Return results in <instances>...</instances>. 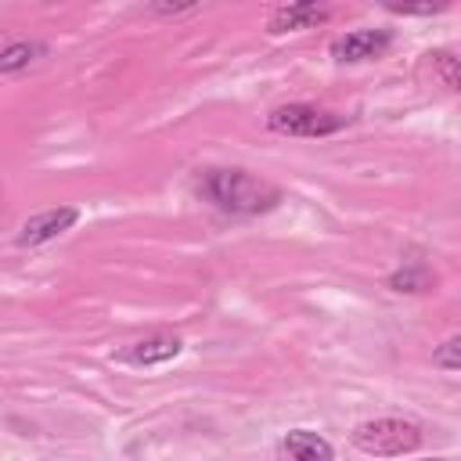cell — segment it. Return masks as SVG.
I'll use <instances>...</instances> for the list:
<instances>
[{
	"instance_id": "3",
	"label": "cell",
	"mask_w": 461,
	"mask_h": 461,
	"mask_svg": "<svg viewBox=\"0 0 461 461\" xmlns=\"http://www.w3.org/2000/svg\"><path fill=\"white\" fill-rule=\"evenodd\" d=\"M267 122H270L274 133H288V137H324V133H335L346 119H342V115H331V112H321V108H313V104H285V108H274Z\"/></svg>"
},
{
	"instance_id": "13",
	"label": "cell",
	"mask_w": 461,
	"mask_h": 461,
	"mask_svg": "<svg viewBox=\"0 0 461 461\" xmlns=\"http://www.w3.org/2000/svg\"><path fill=\"white\" fill-rule=\"evenodd\" d=\"M429 461H450V457H429Z\"/></svg>"
},
{
	"instance_id": "5",
	"label": "cell",
	"mask_w": 461,
	"mask_h": 461,
	"mask_svg": "<svg viewBox=\"0 0 461 461\" xmlns=\"http://www.w3.org/2000/svg\"><path fill=\"white\" fill-rule=\"evenodd\" d=\"M389 32L385 29H357V32H346L331 43V54L339 61H367V58H378L385 47H389Z\"/></svg>"
},
{
	"instance_id": "1",
	"label": "cell",
	"mask_w": 461,
	"mask_h": 461,
	"mask_svg": "<svg viewBox=\"0 0 461 461\" xmlns=\"http://www.w3.org/2000/svg\"><path fill=\"white\" fill-rule=\"evenodd\" d=\"M202 194L227 212H267L281 202V187L245 169H205Z\"/></svg>"
},
{
	"instance_id": "12",
	"label": "cell",
	"mask_w": 461,
	"mask_h": 461,
	"mask_svg": "<svg viewBox=\"0 0 461 461\" xmlns=\"http://www.w3.org/2000/svg\"><path fill=\"white\" fill-rule=\"evenodd\" d=\"M432 61L443 68V76H447V86H450V90H457V65H454V58H450L447 50H436V54H432Z\"/></svg>"
},
{
	"instance_id": "7",
	"label": "cell",
	"mask_w": 461,
	"mask_h": 461,
	"mask_svg": "<svg viewBox=\"0 0 461 461\" xmlns=\"http://www.w3.org/2000/svg\"><path fill=\"white\" fill-rule=\"evenodd\" d=\"M285 450H288L292 461H331L335 457L331 454V443L324 436L310 432V429H292L285 436Z\"/></svg>"
},
{
	"instance_id": "8",
	"label": "cell",
	"mask_w": 461,
	"mask_h": 461,
	"mask_svg": "<svg viewBox=\"0 0 461 461\" xmlns=\"http://www.w3.org/2000/svg\"><path fill=\"white\" fill-rule=\"evenodd\" d=\"M180 353V339L173 335H155V339H144L130 349V360L133 364H162V360H173Z\"/></svg>"
},
{
	"instance_id": "6",
	"label": "cell",
	"mask_w": 461,
	"mask_h": 461,
	"mask_svg": "<svg viewBox=\"0 0 461 461\" xmlns=\"http://www.w3.org/2000/svg\"><path fill=\"white\" fill-rule=\"evenodd\" d=\"M328 18V7L321 4H288V7H277L270 14V32H292V29H310L317 22Z\"/></svg>"
},
{
	"instance_id": "4",
	"label": "cell",
	"mask_w": 461,
	"mask_h": 461,
	"mask_svg": "<svg viewBox=\"0 0 461 461\" xmlns=\"http://www.w3.org/2000/svg\"><path fill=\"white\" fill-rule=\"evenodd\" d=\"M79 220V212L72 205H61V209H47L40 216H29L22 223V234H18V245H43L58 234H65L72 223Z\"/></svg>"
},
{
	"instance_id": "9",
	"label": "cell",
	"mask_w": 461,
	"mask_h": 461,
	"mask_svg": "<svg viewBox=\"0 0 461 461\" xmlns=\"http://www.w3.org/2000/svg\"><path fill=\"white\" fill-rule=\"evenodd\" d=\"M36 54H43L40 43H11L7 50H0V72H18V68H25Z\"/></svg>"
},
{
	"instance_id": "10",
	"label": "cell",
	"mask_w": 461,
	"mask_h": 461,
	"mask_svg": "<svg viewBox=\"0 0 461 461\" xmlns=\"http://www.w3.org/2000/svg\"><path fill=\"white\" fill-rule=\"evenodd\" d=\"M432 364H439V367H447V371H457V367H461V339L450 335V339L432 353Z\"/></svg>"
},
{
	"instance_id": "2",
	"label": "cell",
	"mask_w": 461,
	"mask_h": 461,
	"mask_svg": "<svg viewBox=\"0 0 461 461\" xmlns=\"http://www.w3.org/2000/svg\"><path fill=\"white\" fill-rule=\"evenodd\" d=\"M418 443H421V429L403 418H375V421L357 425L353 432V447L371 457H400L414 450Z\"/></svg>"
},
{
	"instance_id": "11",
	"label": "cell",
	"mask_w": 461,
	"mask_h": 461,
	"mask_svg": "<svg viewBox=\"0 0 461 461\" xmlns=\"http://www.w3.org/2000/svg\"><path fill=\"white\" fill-rule=\"evenodd\" d=\"M425 285H429L425 270H400V274H393V288L396 292H421Z\"/></svg>"
}]
</instances>
